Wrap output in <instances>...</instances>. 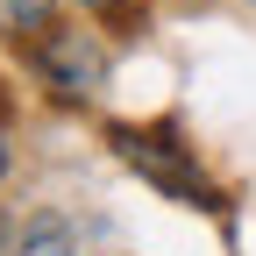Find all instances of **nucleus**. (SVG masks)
Masks as SVG:
<instances>
[{
  "label": "nucleus",
  "instance_id": "obj_1",
  "mask_svg": "<svg viewBox=\"0 0 256 256\" xmlns=\"http://www.w3.org/2000/svg\"><path fill=\"white\" fill-rule=\"evenodd\" d=\"M107 142H114L121 164L136 171L142 185H156L164 200L200 206V214L220 206V192L206 185V171H200V156H192V142H178V128H128V121H114V128H107Z\"/></svg>",
  "mask_w": 256,
  "mask_h": 256
},
{
  "label": "nucleus",
  "instance_id": "obj_2",
  "mask_svg": "<svg viewBox=\"0 0 256 256\" xmlns=\"http://www.w3.org/2000/svg\"><path fill=\"white\" fill-rule=\"evenodd\" d=\"M28 57H36V78L50 86V100H64V107H92L100 86H107V50L78 22H50L28 43Z\"/></svg>",
  "mask_w": 256,
  "mask_h": 256
},
{
  "label": "nucleus",
  "instance_id": "obj_3",
  "mask_svg": "<svg viewBox=\"0 0 256 256\" xmlns=\"http://www.w3.org/2000/svg\"><path fill=\"white\" fill-rule=\"evenodd\" d=\"M8 256H78V235H72L64 214H28L8 242Z\"/></svg>",
  "mask_w": 256,
  "mask_h": 256
},
{
  "label": "nucleus",
  "instance_id": "obj_4",
  "mask_svg": "<svg viewBox=\"0 0 256 256\" xmlns=\"http://www.w3.org/2000/svg\"><path fill=\"white\" fill-rule=\"evenodd\" d=\"M57 22V0H0V36L8 43H36Z\"/></svg>",
  "mask_w": 256,
  "mask_h": 256
},
{
  "label": "nucleus",
  "instance_id": "obj_5",
  "mask_svg": "<svg viewBox=\"0 0 256 256\" xmlns=\"http://www.w3.org/2000/svg\"><path fill=\"white\" fill-rule=\"evenodd\" d=\"M78 8H92V14H107V8H128V0H78Z\"/></svg>",
  "mask_w": 256,
  "mask_h": 256
},
{
  "label": "nucleus",
  "instance_id": "obj_6",
  "mask_svg": "<svg viewBox=\"0 0 256 256\" xmlns=\"http://www.w3.org/2000/svg\"><path fill=\"white\" fill-rule=\"evenodd\" d=\"M8 164H14V156H8V136H0V178H8Z\"/></svg>",
  "mask_w": 256,
  "mask_h": 256
},
{
  "label": "nucleus",
  "instance_id": "obj_7",
  "mask_svg": "<svg viewBox=\"0 0 256 256\" xmlns=\"http://www.w3.org/2000/svg\"><path fill=\"white\" fill-rule=\"evenodd\" d=\"M8 242H14V235H8V228H0V256H8Z\"/></svg>",
  "mask_w": 256,
  "mask_h": 256
}]
</instances>
